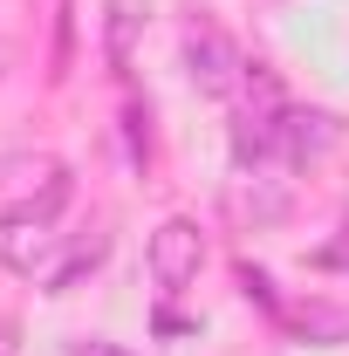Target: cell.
I'll return each instance as SVG.
<instances>
[{
    "label": "cell",
    "instance_id": "cell-8",
    "mask_svg": "<svg viewBox=\"0 0 349 356\" xmlns=\"http://www.w3.org/2000/svg\"><path fill=\"white\" fill-rule=\"evenodd\" d=\"M315 267H349V240H343V247H322V254H315Z\"/></svg>",
    "mask_w": 349,
    "mask_h": 356
},
{
    "label": "cell",
    "instance_id": "cell-1",
    "mask_svg": "<svg viewBox=\"0 0 349 356\" xmlns=\"http://www.w3.org/2000/svg\"><path fill=\"white\" fill-rule=\"evenodd\" d=\"M62 199H69V172L55 165L48 185H42V199H28V206H14V213L0 220V267H7V274H35V267L48 261V247L62 240V233H55Z\"/></svg>",
    "mask_w": 349,
    "mask_h": 356
},
{
    "label": "cell",
    "instance_id": "cell-4",
    "mask_svg": "<svg viewBox=\"0 0 349 356\" xmlns=\"http://www.w3.org/2000/svg\"><path fill=\"white\" fill-rule=\"evenodd\" d=\"M336 137H343V124H336L329 110H295V103H288V110L274 117V165H315Z\"/></svg>",
    "mask_w": 349,
    "mask_h": 356
},
{
    "label": "cell",
    "instance_id": "cell-2",
    "mask_svg": "<svg viewBox=\"0 0 349 356\" xmlns=\"http://www.w3.org/2000/svg\"><path fill=\"white\" fill-rule=\"evenodd\" d=\"M247 55H240V42L226 35V28H213V21H192L185 28V76H192V89L199 96H233V89L247 83Z\"/></svg>",
    "mask_w": 349,
    "mask_h": 356
},
{
    "label": "cell",
    "instance_id": "cell-3",
    "mask_svg": "<svg viewBox=\"0 0 349 356\" xmlns=\"http://www.w3.org/2000/svg\"><path fill=\"white\" fill-rule=\"evenodd\" d=\"M199 267H206V233H199V220H165L151 233V281L158 288L199 281Z\"/></svg>",
    "mask_w": 349,
    "mask_h": 356
},
{
    "label": "cell",
    "instance_id": "cell-7",
    "mask_svg": "<svg viewBox=\"0 0 349 356\" xmlns=\"http://www.w3.org/2000/svg\"><path fill=\"white\" fill-rule=\"evenodd\" d=\"M69 356H131V350H124V343H103V336H76Z\"/></svg>",
    "mask_w": 349,
    "mask_h": 356
},
{
    "label": "cell",
    "instance_id": "cell-6",
    "mask_svg": "<svg viewBox=\"0 0 349 356\" xmlns=\"http://www.w3.org/2000/svg\"><path fill=\"white\" fill-rule=\"evenodd\" d=\"M137 0H110V62H131V35H137Z\"/></svg>",
    "mask_w": 349,
    "mask_h": 356
},
{
    "label": "cell",
    "instance_id": "cell-5",
    "mask_svg": "<svg viewBox=\"0 0 349 356\" xmlns=\"http://www.w3.org/2000/svg\"><path fill=\"white\" fill-rule=\"evenodd\" d=\"M103 254H110V233H89V240H76V247H69V261L48 274V295H69L89 267H103Z\"/></svg>",
    "mask_w": 349,
    "mask_h": 356
},
{
    "label": "cell",
    "instance_id": "cell-9",
    "mask_svg": "<svg viewBox=\"0 0 349 356\" xmlns=\"http://www.w3.org/2000/svg\"><path fill=\"white\" fill-rule=\"evenodd\" d=\"M0 62H7V55H0Z\"/></svg>",
    "mask_w": 349,
    "mask_h": 356
}]
</instances>
